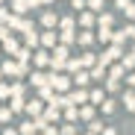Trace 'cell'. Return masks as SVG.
Masks as SVG:
<instances>
[{
  "instance_id": "obj_1",
  "label": "cell",
  "mask_w": 135,
  "mask_h": 135,
  "mask_svg": "<svg viewBox=\"0 0 135 135\" xmlns=\"http://www.w3.org/2000/svg\"><path fill=\"white\" fill-rule=\"evenodd\" d=\"M118 56H120V44H115V47H112V50H106V53L100 56V68H109V65L115 62Z\"/></svg>"
},
{
  "instance_id": "obj_2",
  "label": "cell",
  "mask_w": 135,
  "mask_h": 135,
  "mask_svg": "<svg viewBox=\"0 0 135 135\" xmlns=\"http://www.w3.org/2000/svg\"><path fill=\"white\" fill-rule=\"evenodd\" d=\"M47 82H53L56 88H68V85H71V79H68V76H56V74L47 76Z\"/></svg>"
},
{
  "instance_id": "obj_3",
  "label": "cell",
  "mask_w": 135,
  "mask_h": 135,
  "mask_svg": "<svg viewBox=\"0 0 135 135\" xmlns=\"http://www.w3.org/2000/svg\"><path fill=\"white\" fill-rule=\"evenodd\" d=\"M85 100H88V94H85V91H74L71 97H68V103H85Z\"/></svg>"
},
{
  "instance_id": "obj_4",
  "label": "cell",
  "mask_w": 135,
  "mask_h": 135,
  "mask_svg": "<svg viewBox=\"0 0 135 135\" xmlns=\"http://www.w3.org/2000/svg\"><path fill=\"white\" fill-rule=\"evenodd\" d=\"M79 118H82V120H91V118H94V109H91V106H82V109H79Z\"/></svg>"
},
{
  "instance_id": "obj_5",
  "label": "cell",
  "mask_w": 135,
  "mask_h": 135,
  "mask_svg": "<svg viewBox=\"0 0 135 135\" xmlns=\"http://www.w3.org/2000/svg\"><path fill=\"white\" fill-rule=\"evenodd\" d=\"M123 103H126V109H129V112H135V94H132V91L123 97Z\"/></svg>"
},
{
  "instance_id": "obj_6",
  "label": "cell",
  "mask_w": 135,
  "mask_h": 135,
  "mask_svg": "<svg viewBox=\"0 0 135 135\" xmlns=\"http://www.w3.org/2000/svg\"><path fill=\"white\" fill-rule=\"evenodd\" d=\"M123 71H126L123 65H118V68H112V76H109V79H120V76H123Z\"/></svg>"
},
{
  "instance_id": "obj_7",
  "label": "cell",
  "mask_w": 135,
  "mask_h": 135,
  "mask_svg": "<svg viewBox=\"0 0 135 135\" xmlns=\"http://www.w3.org/2000/svg\"><path fill=\"white\" fill-rule=\"evenodd\" d=\"M65 118H68V120H76V118H79V112H76L74 106H68V112H65Z\"/></svg>"
},
{
  "instance_id": "obj_8",
  "label": "cell",
  "mask_w": 135,
  "mask_h": 135,
  "mask_svg": "<svg viewBox=\"0 0 135 135\" xmlns=\"http://www.w3.org/2000/svg\"><path fill=\"white\" fill-rule=\"evenodd\" d=\"M59 118V109L53 106V109H47V115H44V120H56Z\"/></svg>"
},
{
  "instance_id": "obj_9",
  "label": "cell",
  "mask_w": 135,
  "mask_h": 135,
  "mask_svg": "<svg viewBox=\"0 0 135 135\" xmlns=\"http://www.w3.org/2000/svg\"><path fill=\"white\" fill-rule=\"evenodd\" d=\"M35 129H38V126H35V123H24V126H21V132H24V135H32V132H35Z\"/></svg>"
},
{
  "instance_id": "obj_10",
  "label": "cell",
  "mask_w": 135,
  "mask_h": 135,
  "mask_svg": "<svg viewBox=\"0 0 135 135\" xmlns=\"http://www.w3.org/2000/svg\"><path fill=\"white\" fill-rule=\"evenodd\" d=\"M112 38H115V44H123V41H126V38H129V32H126V30H123V32H118V35H112Z\"/></svg>"
},
{
  "instance_id": "obj_11",
  "label": "cell",
  "mask_w": 135,
  "mask_h": 135,
  "mask_svg": "<svg viewBox=\"0 0 135 135\" xmlns=\"http://www.w3.org/2000/svg\"><path fill=\"white\" fill-rule=\"evenodd\" d=\"M59 135H76V126L68 123V126H62V132H59Z\"/></svg>"
},
{
  "instance_id": "obj_12",
  "label": "cell",
  "mask_w": 135,
  "mask_h": 135,
  "mask_svg": "<svg viewBox=\"0 0 135 135\" xmlns=\"http://www.w3.org/2000/svg\"><path fill=\"white\" fill-rule=\"evenodd\" d=\"M27 112H30V115H38V112H41V106H38V103H35V100H32V103H30V106H27Z\"/></svg>"
},
{
  "instance_id": "obj_13",
  "label": "cell",
  "mask_w": 135,
  "mask_h": 135,
  "mask_svg": "<svg viewBox=\"0 0 135 135\" xmlns=\"http://www.w3.org/2000/svg\"><path fill=\"white\" fill-rule=\"evenodd\" d=\"M88 79H91V76H88V74H76V79H74V82H76V85H85Z\"/></svg>"
},
{
  "instance_id": "obj_14",
  "label": "cell",
  "mask_w": 135,
  "mask_h": 135,
  "mask_svg": "<svg viewBox=\"0 0 135 135\" xmlns=\"http://www.w3.org/2000/svg\"><path fill=\"white\" fill-rule=\"evenodd\" d=\"M123 68H135V53H129V56L123 59Z\"/></svg>"
},
{
  "instance_id": "obj_15",
  "label": "cell",
  "mask_w": 135,
  "mask_h": 135,
  "mask_svg": "<svg viewBox=\"0 0 135 135\" xmlns=\"http://www.w3.org/2000/svg\"><path fill=\"white\" fill-rule=\"evenodd\" d=\"M32 82H35V85H44V82H47V76H41V74H32Z\"/></svg>"
},
{
  "instance_id": "obj_16",
  "label": "cell",
  "mask_w": 135,
  "mask_h": 135,
  "mask_svg": "<svg viewBox=\"0 0 135 135\" xmlns=\"http://www.w3.org/2000/svg\"><path fill=\"white\" fill-rule=\"evenodd\" d=\"M109 38H112V32H109L106 27H100V41H109Z\"/></svg>"
},
{
  "instance_id": "obj_17",
  "label": "cell",
  "mask_w": 135,
  "mask_h": 135,
  "mask_svg": "<svg viewBox=\"0 0 135 135\" xmlns=\"http://www.w3.org/2000/svg\"><path fill=\"white\" fill-rule=\"evenodd\" d=\"M79 44H91V35H88V32H79Z\"/></svg>"
},
{
  "instance_id": "obj_18",
  "label": "cell",
  "mask_w": 135,
  "mask_h": 135,
  "mask_svg": "<svg viewBox=\"0 0 135 135\" xmlns=\"http://www.w3.org/2000/svg\"><path fill=\"white\" fill-rule=\"evenodd\" d=\"M44 135H59V129H56V126H47V129H44Z\"/></svg>"
},
{
  "instance_id": "obj_19",
  "label": "cell",
  "mask_w": 135,
  "mask_h": 135,
  "mask_svg": "<svg viewBox=\"0 0 135 135\" xmlns=\"http://www.w3.org/2000/svg\"><path fill=\"white\" fill-rule=\"evenodd\" d=\"M118 6H120V9H129L132 3H129V0H118Z\"/></svg>"
},
{
  "instance_id": "obj_20",
  "label": "cell",
  "mask_w": 135,
  "mask_h": 135,
  "mask_svg": "<svg viewBox=\"0 0 135 135\" xmlns=\"http://www.w3.org/2000/svg\"><path fill=\"white\" fill-rule=\"evenodd\" d=\"M126 82H129V85L135 88V74H129V76H126Z\"/></svg>"
},
{
  "instance_id": "obj_21",
  "label": "cell",
  "mask_w": 135,
  "mask_h": 135,
  "mask_svg": "<svg viewBox=\"0 0 135 135\" xmlns=\"http://www.w3.org/2000/svg\"><path fill=\"white\" fill-rule=\"evenodd\" d=\"M126 15H129V18H135V6H129V9H126Z\"/></svg>"
},
{
  "instance_id": "obj_22",
  "label": "cell",
  "mask_w": 135,
  "mask_h": 135,
  "mask_svg": "<svg viewBox=\"0 0 135 135\" xmlns=\"http://www.w3.org/2000/svg\"><path fill=\"white\" fill-rule=\"evenodd\" d=\"M126 32H129V38H135V27H126Z\"/></svg>"
},
{
  "instance_id": "obj_23",
  "label": "cell",
  "mask_w": 135,
  "mask_h": 135,
  "mask_svg": "<svg viewBox=\"0 0 135 135\" xmlns=\"http://www.w3.org/2000/svg\"><path fill=\"white\" fill-rule=\"evenodd\" d=\"M103 135H115V129H103Z\"/></svg>"
},
{
  "instance_id": "obj_24",
  "label": "cell",
  "mask_w": 135,
  "mask_h": 135,
  "mask_svg": "<svg viewBox=\"0 0 135 135\" xmlns=\"http://www.w3.org/2000/svg\"><path fill=\"white\" fill-rule=\"evenodd\" d=\"M6 135H15V132H12V129H6Z\"/></svg>"
},
{
  "instance_id": "obj_25",
  "label": "cell",
  "mask_w": 135,
  "mask_h": 135,
  "mask_svg": "<svg viewBox=\"0 0 135 135\" xmlns=\"http://www.w3.org/2000/svg\"><path fill=\"white\" fill-rule=\"evenodd\" d=\"M88 135H94V132H88Z\"/></svg>"
},
{
  "instance_id": "obj_26",
  "label": "cell",
  "mask_w": 135,
  "mask_h": 135,
  "mask_svg": "<svg viewBox=\"0 0 135 135\" xmlns=\"http://www.w3.org/2000/svg\"><path fill=\"white\" fill-rule=\"evenodd\" d=\"M132 53H135V50H132Z\"/></svg>"
}]
</instances>
